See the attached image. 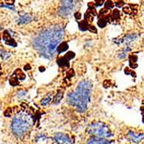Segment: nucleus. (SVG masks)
Instances as JSON below:
<instances>
[{"mask_svg":"<svg viewBox=\"0 0 144 144\" xmlns=\"http://www.w3.org/2000/svg\"><path fill=\"white\" fill-rule=\"evenodd\" d=\"M64 35V28L61 26H54L42 30L33 40V47L47 59H53L56 48Z\"/></svg>","mask_w":144,"mask_h":144,"instance_id":"f257e3e1","label":"nucleus"},{"mask_svg":"<svg viewBox=\"0 0 144 144\" xmlns=\"http://www.w3.org/2000/svg\"><path fill=\"white\" fill-rule=\"evenodd\" d=\"M92 90V84L89 80H82L78 84L74 92L69 93L67 102L74 106L78 112L86 111L89 102L91 100V92Z\"/></svg>","mask_w":144,"mask_h":144,"instance_id":"f03ea898","label":"nucleus"},{"mask_svg":"<svg viewBox=\"0 0 144 144\" xmlns=\"http://www.w3.org/2000/svg\"><path fill=\"white\" fill-rule=\"evenodd\" d=\"M32 123L31 118L28 115L20 113L13 117L11 125V130L17 136H23L30 131Z\"/></svg>","mask_w":144,"mask_h":144,"instance_id":"7ed1b4c3","label":"nucleus"},{"mask_svg":"<svg viewBox=\"0 0 144 144\" xmlns=\"http://www.w3.org/2000/svg\"><path fill=\"white\" fill-rule=\"evenodd\" d=\"M87 131L95 137L107 138L112 136V133L105 124L101 122H94L89 125Z\"/></svg>","mask_w":144,"mask_h":144,"instance_id":"20e7f679","label":"nucleus"},{"mask_svg":"<svg viewBox=\"0 0 144 144\" xmlns=\"http://www.w3.org/2000/svg\"><path fill=\"white\" fill-rule=\"evenodd\" d=\"M78 0H61V5L58 10V14L62 17H67L76 8Z\"/></svg>","mask_w":144,"mask_h":144,"instance_id":"39448f33","label":"nucleus"},{"mask_svg":"<svg viewBox=\"0 0 144 144\" xmlns=\"http://www.w3.org/2000/svg\"><path fill=\"white\" fill-rule=\"evenodd\" d=\"M75 57V54L72 51H69L63 57H60L57 60V64L60 67H69V61Z\"/></svg>","mask_w":144,"mask_h":144,"instance_id":"423d86ee","label":"nucleus"},{"mask_svg":"<svg viewBox=\"0 0 144 144\" xmlns=\"http://www.w3.org/2000/svg\"><path fill=\"white\" fill-rule=\"evenodd\" d=\"M10 32H11L10 30H4V32H3V35H2L3 40H4L5 44H7V45H10L12 47H17V41H16L15 39L11 36Z\"/></svg>","mask_w":144,"mask_h":144,"instance_id":"0eeeda50","label":"nucleus"},{"mask_svg":"<svg viewBox=\"0 0 144 144\" xmlns=\"http://www.w3.org/2000/svg\"><path fill=\"white\" fill-rule=\"evenodd\" d=\"M54 140L58 144H71V141L67 135L63 133H57L54 136Z\"/></svg>","mask_w":144,"mask_h":144,"instance_id":"6e6552de","label":"nucleus"},{"mask_svg":"<svg viewBox=\"0 0 144 144\" xmlns=\"http://www.w3.org/2000/svg\"><path fill=\"white\" fill-rule=\"evenodd\" d=\"M78 28H80V30L81 31L89 30V31H91V32L97 33V28H96L95 27H94L93 25L89 24V23H88L86 20L80 21V22L78 23Z\"/></svg>","mask_w":144,"mask_h":144,"instance_id":"1a4fd4ad","label":"nucleus"},{"mask_svg":"<svg viewBox=\"0 0 144 144\" xmlns=\"http://www.w3.org/2000/svg\"><path fill=\"white\" fill-rule=\"evenodd\" d=\"M128 137H129V140H130L131 142H135V143H138L142 140L143 133L136 134V133H135L133 131H129L128 132Z\"/></svg>","mask_w":144,"mask_h":144,"instance_id":"9d476101","label":"nucleus"},{"mask_svg":"<svg viewBox=\"0 0 144 144\" xmlns=\"http://www.w3.org/2000/svg\"><path fill=\"white\" fill-rule=\"evenodd\" d=\"M110 141L107 140L106 138H101V137H92L90 140H88V142L86 144H110Z\"/></svg>","mask_w":144,"mask_h":144,"instance_id":"9b49d317","label":"nucleus"},{"mask_svg":"<svg viewBox=\"0 0 144 144\" xmlns=\"http://www.w3.org/2000/svg\"><path fill=\"white\" fill-rule=\"evenodd\" d=\"M32 21V17L30 14H21L20 18L17 20L18 24H26Z\"/></svg>","mask_w":144,"mask_h":144,"instance_id":"f8f14e48","label":"nucleus"},{"mask_svg":"<svg viewBox=\"0 0 144 144\" xmlns=\"http://www.w3.org/2000/svg\"><path fill=\"white\" fill-rule=\"evenodd\" d=\"M120 18H121V13L117 9L113 10V11H111L110 14V21H111L112 23L114 21H119Z\"/></svg>","mask_w":144,"mask_h":144,"instance_id":"ddd939ff","label":"nucleus"},{"mask_svg":"<svg viewBox=\"0 0 144 144\" xmlns=\"http://www.w3.org/2000/svg\"><path fill=\"white\" fill-rule=\"evenodd\" d=\"M67 49H68V44H67V41H62L60 45L57 46L56 51L58 52V54H61L64 53L65 51H67Z\"/></svg>","mask_w":144,"mask_h":144,"instance_id":"4468645a","label":"nucleus"},{"mask_svg":"<svg viewBox=\"0 0 144 144\" xmlns=\"http://www.w3.org/2000/svg\"><path fill=\"white\" fill-rule=\"evenodd\" d=\"M137 60H138L137 55H135V54H129V61L130 67H132V68H135V67H137V64H136Z\"/></svg>","mask_w":144,"mask_h":144,"instance_id":"2eb2a0df","label":"nucleus"},{"mask_svg":"<svg viewBox=\"0 0 144 144\" xmlns=\"http://www.w3.org/2000/svg\"><path fill=\"white\" fill-rule=\"evenodd\" d=\"M53 99V93L50 92L44 97V98L41 100V105H48Z\"/></svg>","mask_w":144,"mask_h":144,"instance_id":"dca6fc26","label":"nucleus"},{"mask_svg":"<svg viewBox=\"0 0 144 144\" xmlns=\"http://www.w3.org/2000/svg\"><path fill=\"white\" fill-rule=\"evenodd\" d=\"M13 74H14L16 77L17 78V80H25V78H26V75L24 74V73H23L22 69H17L14 72V73H13Z\"/></svg>","mask_w":144,"mask_h":144,"instance_id":"f3484780","label":"nucleus"},{"mask_svg":"<svg viewBox=\"0 0 144 144\" xmlns=\"http://www.w3.org/2000/svg\"><path fill=\"white\" fill-rule=\"evenodd\" d=\"M63 95H64V93H63V91H58V93L56 94V96L54 97V103L55 104H59L60 101H61V99L63 98Z\"/></svg>","mask_w":144,"mask_h":144,"instance_id":"a211bd4d","label":"nucleus"},{"mask_svg":"<svg viewBox=\"0 0 144 144\" xmlns=\"http://www.w3.org/2000/svg\"><path fill=\"white\" fill-rule=\"evenodd\" d=\"M10 84L12 86H16V85H19V82H18V80L17 78L16 77L14 74H12V76L10 77Z\"/></svg>","mask_w":144,"mask_h":144,"instance_id":"6ab92c4d","label":"nucleus"},{"mask_svg":"<svg viewBox=\"0 0 144 144\" xmlns=\"http://www.w3.org/2000/svg\"><path fill=\"white\" fill-rule=\"evenodd\" d=\"M104 8H106V9H109V10H111V9H113L114 6H115V4H114V3L111 1V0H107V1L105 2V4H104Z\"/></svg>","mask_w":144,"mask_h":144,"instance_id":"aec40b11","label":"nucleus"},{"mask_svg":"<svg viewBox=\"0 0 144 144\" xmlns=\"http://www.w3.org/2000/svg\"><path fill=\"white\" fill-rule=\"evenodd\" d=\"M0 57H2L4 60H6L10 57V54L8 52L3 50V49L0 48Z\"/></svg>","mask_w":144,"mask_h":144,"instance_id":"412c9836","label":"nucleus"},{"mask_svg":"<svg viewBox=\"0 0 144 144\" xmlns=\"http://www.w3.org/2000/svg\"><path fill=\"white\" fill-rule=\"evenodd\" d=\"M124 73H126V74H130L133 78L136 77V73H135L134 71H132V70H130L129 67H126V68L124 69Z\"/></svg>","mask_w":144,"mask_h":144,"instance_id":"4be33fe9","label":"nucleus"},{"mask_svg":"<svg viewBox=\"0 0 144 144\" xmlns=\"http://www.w3.org/2000/svg\"><path fill=\"white\" fill-rule=\"evenodd\" d=\"M123 10H124V12L125 13V14H128V15H132L133 14V12L131 10V7H129V6L124 7Z\"/></svg>","mask_w":144,"mask_h":144,"instance_id":"5701e85b","label":"nucleus"},{"mask_svg":"<svg viewBox=\"0 0 144 144\" xmlns=\"http://www.w3.org/2000/svg\"><path fill=\"white\" fill-rule=\"evenodd\" d=\"M74 74H75V73H74V71H73V69L68 70V72L67 73V78H73V76H74Z\"/></svg>","mask_w":144,"mask_h":144,"instance_id":"b1692460","label":"nucleus"},{"mask_svg":"<svg viewBox=\"0 0 144 144\" xmlns=\"http://www.w3.org/2000/svg\"><path fill=\"white\" fill-rule=\"evenodd\" d=\"M104 3V0H95V7H98V6H102Z\"/></svg>","mask_w":144,"mask_h":144,"instance_id":"393cba45","label":"nucleus"},{"mask_svg":"<svg viewBox=\"0 0 144 144\" xmlns=\"http://www.w3.org/2000/svg\"><path fill=\"white\" fill-rule=\"evenodd\" d=\"M11 112H12V111H11V108H8L6 111H4V115L5 117H10V116H11Z\"/></svg>","mask_w":144,"mask_h":144,"instance_id":"a878e982","label":"nucleus"},{"mask_svg":"<svg viewBox=\"0 0 144 144\" xmlns=\"http://www.w3.org/2000/svg\"><path fill=\"white\" fill-rule=\"evenodd\" d=\"M116 4V6H117V7L121 8V7H123V6H124V2L123 1V0H120V1H119V0H117L116 4Z\"/></svg>","mask_w":144,"mask_h":144,"instance_id":"bb28decb","label":"nucleus"},{"mask_svg":"<svg viewBox=\"0 0 144 144\" xmlns=\"http://www.w3.org/2000/svg\"><path fill=\"white\" fill-rule=\"evenodd\" d=\"M111 85V80H104V88H109Z\"/></svg>","mask_w":144,"mask_h":144,"instance_id":"cd10ccee","label":"nucleus"},{"mask_svg":"<svg viewBox=\"0 0 144 144\" xmlns=\"http://www.w3.org/2000/svg\"><path fill=\"white\" fill-rule=\"evenodd\" d=\"M74 17H75L76 20H80L81 18V14L80 12H75L74 13Z\"/></svg>","mask_w":144,"mask_h":144,"instance_id":"c85d7f7f","label":"nucleus"},{"mask_svg":"<svg viewBox=\"0 0 144 144\" xmlns=\"http://www.w3.org/2000/svg\"><path fill=\"white\" fill-rule=\"evenodd\" d=\"M5 3L8 4H10V5H13L14 4V3H15V0H4Z\"/></svg>","mask_w":144,"mask_h":144,"instance_id":"c756f323","label":"nucleus"},{"mask_svg":"<svg viewBox=\"0 0 144 144\" xmlns=\"http://www.w3.org/2000/svg\"><path fill=\"white\" fill-rule=\"evenodd\" d=\"M1 7H6V8H10V9H11V10H15V8H14V7H13V6H10V5H8V6H7V5L2 4V5H1Z\"/></svg>","mask_w":144,"mask_h":144,"instance_id":"7c9ffc66","label":"nucleus"},{"mask_svg":"<svg viewBox=\"0 0 144 144\" xmlns=\"http://www.w3.org/2000/svg\"><path fill=\"white\" fill-rule=\"evenodd\" d=\"M31 69V67H30V64H27L26 66L24 67V70H26V71H28V70H30Z\"/></svg>","mask_w":144,"mask_h":144,"instance_id":"2f4dec72","label":"nucleus"},{"mask_svg":"<svg viewBox=\"0 0 144 144\" xmlns=\"http://www.w3.org/2000/svg\"><path fill=\"white\" fill-rule=\"evenodd\" d=\"M40 72H43V71H45V67H40Z\"/></svg>","mask_w":144,"mask_h":144,"instance_id":"473e14b6","label":"nucleus"},{"mask_svg":"<svg viewBox=\"0 0 144 144\" xmlns=\"http://www.w3.org/2000/svg\"><path fill=\"white\" fill-rule=\"evenodd\" d=\"M0 4H1V1H0Z\"/></svg>","mask_w":144,"mask_h":144,"instance_id":"72a5a7b5","label":"nucleus"}]
</instances>
